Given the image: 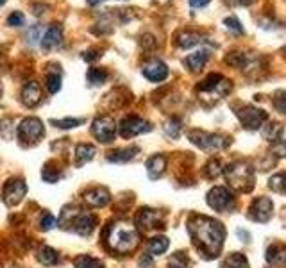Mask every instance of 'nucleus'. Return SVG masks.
Returning a JSON list of instances; mask_svg holds the SVG:
<instances>
[{"mask_svg":"<svg viewBox=\"0 0 286 268\" xmlns=\"http://www.w3.org/2000/svg\"><path fill=\"white\" fill-rule=\"evenodd\" d=\"M206 168H208V170H206V172H208V177L214 179V177H218V175H220V163L216 159L210 161Z\"/></svg>","mask_w":286,"mask_h":268,"instance_id":"obj_39","label":"nucleus"},{"mask_svg":"<svg viewBox=\"0 0 286 268\" xmlns=\"http://www.w3.org/2000/svg\"><path fill=\"white\" fill-rule=\"evenodd\" d=\"M238 120L241 122V125L249 131H256L259 129L265 122L268 120V115L267 111L263 109H258V107H252V106H243L240 107L236 111Z\"/></svg>","mask_w":286,"mask_h":268,"instance_id":"obj_6","label":"nucleus"},{"mask_svg":"<svg viewBox=\"0 0 286 268\" xmlns=\"http://www.w3.org/2000/svg\"><path fill=\"white\" fill-rule=\"evenodd\" d=\"M177 45L181 49H192L195 45H199L202 41L201 34L199 32H192V31H184L181 34H177Z\"/></svg>","mask_w":286,"mask_h":268,"instance_id":"obj_23","label":"nucleus"},{"mask_svg":"<svg viewBox=\"0 0 286 268\" xmlns=\"http://www.w3.org/2000/svg\"><path fill=\"white\" fill-rule=\"evenodd\" d=\"M225 179L236 192H250L254 186V172L247 163H231L225 166Z\"/></svg>","mask_w":286,"mask_h":268,"instance_id":"obj_3","label":"nucleus"},{"mask_svg":"<svg viewBox=\"0 0 286 268\" xmlns=\"http://www.w3.org/2000/svg\"><path fill=\"white\" fill-rule=\"evenodd\" d=\"M199 89H201L202 97L210 93V95H214L216 98H222L231 91V82H229L225 77L220 75V73H211V75H208L202 80V84Z\"/></svg>","mask_w":286,"mask_h":268,"instance_id":"obj_7","label":"nucleus"},{"mask_svg":"<svg viewBox=\"0 0 286 268\" xmlns=\"http://www.w3.org/2000/svg\"><path fill=\"white\" fill-rule=\"evenodd\" d=\"M142 73L152 82H161L168 75V67L159 59H150L142 67Z\"/></svg>","mask_w":286,"mask_h":268,"instance_id":"obj_13","label":"nucleus"},{"mask_svg":"<svg viewBox=\"0 0 286 268\" xmlns=\"http://www.w3.org/2000/svg\"><path fill=\"white\" fill-rule=\"evenodd\" d=\"M86 2H88V5H97L100 2H104V0H86Z\"/></svg>","mask_w":286,"mask_h":268,"instance_id":"obj_45","label":"nucleus"},{"mask_svg":"<svg viewBox=\"0 0 286 268\" xmlns=\"http://www.w3.org/2000/svg\"><path fill=\"white\" fill-rule=\"evenodd\" d=\"M208 58H210L208 50H197V52L190 54V56H188V58L184 59V65L188 67V70L199 71V70H201V68L206 65Z\"/></svg>","mask_w":286,"mask_h":268,"instance_id":"obj_19","label":"nucleus"},{"mask_svg":"<svg viewBox=\"0 0 286 268\" xmlns=\"http://www.w3.org/2000/svg\"><path fill=\"white\" fill-rule=\"evenodd\" d=\"M283 95H285V93H283V91H279V93H277V100H276V107H277V111H279V113H285V104H283V98H285V97H283Z\"/></svg>","mask_w":286,"mask_h":268,"instance_id":"obj_43","label":"nucleus"},{"mask_svg":"<svg viewBox=\"0 0 286 268\" xmlns=\"http://www.w3.org/2000/svg\"><path fill=\"white\" fill-rule=\"evenodd\" d=\"M168 245H170V241L166 236H156V238H152L150 243H148V252H150V256H161L166 252Z\"/></svg>","mask_w":286,"mask_h":268,"instance_id":"obj_25","label":"nucleus"},{"mask_svg":"<svg viewBox=\"0 0 286 268\" xmlns=\"http://www.w3.org/2000/svg\"><path fill=\"white\" fill-rule=\"evenodd\" d=\"M161 222H163V214L157 213V211H154V209H142L138 214L140 227L145 229V231L157 227V225H161Z\"/></svg>","mask_w":286,"mask_h":268,"instance_id":"obj_17","label":"nucleus"},{"mask_svg":"<svg viewBox=\"0 0 286 268\" xmlns=\"http://www.w3.org/2000/svg\"><path fill=\"white\" fill-rule=\"evenodd\" d=\"M75 268H104L102 261L100 259H95L91 256H79L73 263Z\"/></svg>","mask_w":286,"mask_h":268,"instance_id":"obj_29","label":"nucleus"},{"mask_svg":"<svg viewBox=\"0 0 286 268\" xmlns=\"http://www.w3.org/2000/svg\"><path fill=\"white\" fill-rule=\"evenodd\" d=\"M222 268H249V261L243 254L240 252H232L225 258Z\"/></svg>","mask_w":286,"mask_h":268,"instance_id":"obj_26","label":"nucleus"},{"mask_svg":"<svg viewBox=\"0 0 286 268\" xmlns=\"http://www.w3.org/2000/svg\"><path fill=\"white\" fill-rule=\"evenodd\" d=\"M58 225V220H56V216L50 213H45L43 216H41V229L43 231H50V229H54Z\"/></svg>","mask_w":286,"mask_h":268,"instance_id":"obj_36","label":"nucleus"},{"mask_svg":"<svg viewBox=\"0 0 286 268\" xmlns=\"http://www.w3.org/2000/svg\"><path fill=\"white\" fill-rule=\"evenodd\" d=\"M47 88H49L50 93H58L61 89V77L58 73H49L47 75Z\"/></svg>","mask_w":286,"mask_h":268,"instance_id":"obj_34","label":"nucleus"},{"mask_svg":"<svg viewBox=\"0 0 286 268\" xmlns=\"http://www.w3.org/2000/svg\"><path fill=\"white\" fill-rule=\"evenodd\" d=\"M140 152L138 147H131V148H118V150L109 152L107 161L111 163H125V161H131L136 154Z\"/></svg>","mask_w":286,"mask_h":268,"instance_id":"obj_22","label":"nucleus"},{"mask_svg":"<svg viewBox=\"0 0 286 268\" xmlns=\"http://www.w3.org/2000/svg\"><path fill=\"white\" fill-rule=\"evenodd\" d=\"M16 134H18V138L22 139L23 143H36V141H40V139L43 138V134H45L43 122H41L40 118H34V116H31V118H25L22 124L18 125Z\"/></svg>","mask_w":286,"mask_h":268,"instance_id":"obj_5","label":"nucleus"},{"mask_svg":"<svg viewBox=\"0 0 286 268\" xmlns=\"http://www.w3.org/2000/svg\"><path fill=\"white\" fill-rule=\"evenodd\" d=\"M166 166V161L163 156H152L150 159L147 161V174L150 179H157L163 175Z\"/></svg>","mask_w":286,"mask_h":268,"instance_id":"obj_21","label":"nucleus"},{"mask_svg":"<svg viewBox=\"0 0 286 268\" xmlns=\"http://www.w3.org/2000/svg\"><path fill=\"white\" fill-rule=\"evenodd\" d=\"M84 201L86 204L93 205V207H104L106 204H109L111 195H109V192H107L106 188H95V190L86 193Z\"/></svg>","mask_w":286,"mask_h":268,"instance_id":"obj_18","label":"nucleus"},{"mask_svg":"<svg viewBox=\"0 0 286 268\" xmlns=\"http://www.w3.org/2000/svg\"><path fill=\"white\" fill-rule=\"evenodd\" d=\"M41 177H43L45 183L54 184V183H58L61 175H59L58 168H54L52 165H45V166H43V170H41Z\"/></svg>","mask_w":286,"mask_h":268,"instance_id":"obj_31","label":"nucleus"},{"mask_svg":"<svg viewBox=\"0 0 286 268\" xmlns=\"http://www.w3.org/2000/svg\"><path fill=\"white\" fill-rule=\"evenodd\" d=\"M263 136L272 143H283L285 138V129L281 124H270L263 129Z\"/></svg>","mask_w":286,"mask_h":268,"instance_id":"obj_24","label":"nucleus"},{"mask_svg":"<svg viewBox=\"0 0 286 268\" xmlns=\"http://www.w3.org/2000/svg\"><path fill=\"white\" fill-rule=\"evenodd\" d=\"M188 231L192 234L193 243L202 254H206L208 258L218 256L223 245V238H225L222 223L210 216H195L188 223Z\"/></svg>","mask_w":286,"mask_h":268,"instance_id":"obj_1","label":"nucleus"},{"mask_svg":"<svg viewBox=\"0 0 286 268\" xmlns=\"http://www.w3.org/2000/svg\"><path fill=\"white\" fill-rule=\"evenodd\" d=\"M188 138L193 145L204 148V150H222L231 143V138L222 134H208L204 131H190Z\"/></svg>","mask_w":286,"mask_h":268,"instance_id":"obj_4","label":"nucleus"},{"mask_svg":"<svg viewBox=\"0 0 286 268\" xmlns=\"http://www.w3.org/2000/svg\"><path fill=\"white\" fill-rule=\"evenodd\" d=\"M91 133L93 136L102 143H109L115 139L116 134V124L111 116H98L93 120V125H91Z\"/></svg>","mask_w":286,"mask_h":268,"instance_id":"obj_9","label":"nucleus"},{"mask_svg":"<svg viewBox=\"0 0 286 268\" xmlns=\"http://www.w3.org/2000/svg\"><path fill=\"white\" fill-rule=\"evenodd\" d=\"M67 223L77 232V234H80V236H89V234L93 232L95 225H97V218H95V214L86 213V211L79 213V211L73 207V209H72L70 222H67ZM68 225H67V227H68Z\"/></svg>","mask_w":286,"mask_h":268,"instance_id":"obj_8","label":"nucleus"},{"mask_svg":"<svg viewBox=\"0 0 286 268\" xmlns=\"http://www.w3.org/2000/svg\"><path fill=\"white\" fill-rule=\"evenodd\" d=\"M211 0H190V5H193V7H204V5L210 4Z\"/></svg>","mask_w":286,"mask_h":268,"instance_id":"obj_44","label":"nucleus"},{"mask_svg":"<svg viewBox=\"0 0 286 268\" xmlns=\"http://www.w3.org/2000/svg\"><path fill=\"white\" fill-rule=\"evenodd\" d=\"M0 98H2V84H0Z\"/></svg>","mask_w":286,"mask_h":268,"instance_id":"obj_46","label":"nucleus"},{"mask_svg":"<svg viewBox=\"0 0 286 268\" xmlns=\"http://www.w3.org/2000/svg\"><path fill=\"white\" fill-rule=\"evenodd\" d=\"M168 268H188V259L181 254H175L174 258L170 259Z\"/></svg>","mask_w":286,"mask_h":268,"instance_id":"obj_37","label":"nucleus"},{"mask_svg":"<svg viewBox=\"0 0 286 268\" xmlns=\"http://www.w3.org/2000/svg\"><path fill=\"white\" fill-rule=\"evenodd\" d=\"M120 134L124 138H134L138 134L148 133L152 129V125L147 120H143L140 116H127L120 122Z\"/></svg>","mask_w":286,"mask_h":268,"instance_id":"obj_11","label":"nucleus"},{"mask_svg":"<svg viewBox=\"0 0 286 268\" xmlns=\"http://www.w3.org/2000/svg\"><path fill=\"white\" fill-rule=\"evenodd\" d=\"M268 186L272 188L276 193H285V175L283 174H277L274 175V177H270V181H268Z\"/></svg>","mask_w":286,"mask_h":268,"instance_id":"obj_33","label":"nucleus"},{"mask_svg":"<svg viewBox=\"0 0 286 268\" xmlns=\"http://www.w3.org/2000/svg\"><path fill=\"white\" fill-rule=\"evenodd\" d=\"M140 267H142V268H154V263H152L150 254H145L142 259H140Z\"/></svg>","mask_w":286,"mask_h":268,"instance_id":"obj_42","label":"nucleus"},{"mask_svg":"<svg viewBox=\"0 0 286 268\" xmlns=\"http://www.w3.org/2000/svg\"><path fill=\"white\" fill-rule=\"evenodd\" d=\"M95 154H97V148H95L93 145H89V143H80V145H77V148H75V165L77 166L84 165V163L93 159Z\"/></svg>","mask_w":286,"mask_h":268,"instance_id":"obj_20","label":"nucleus"},{"mask_svg":"<svg viewBox=\"0 0 286 268\" xmlns=\"http://www.w3.org/2000/svg\"><path fill=\"white\" fill-rule=\"evenodd\" d=\"M23 22H25V16H23L20 11H14V13H11L7 16V23L13 27H18V25H23Z\"/></svg>","mask_w":286,"mask_h":268,"instance_id":"obj_38","label":"nucleus"},{"mask_svg":"<svg viewBox=\"0 0 286 268\" xmlns=\"http://www.w3.org/2000/svg\"><path fill=\"white\" fill-rule=\"evenodd\" d=\"M267 261L270 265H283L285 261V249L281 245H272L267 250Z\"/></svg>","mask_w":286,"mask_h":268,"instance_id":"obj_27","label":"nucleus"},{"mask_svg":"<svg viewBox=\"0 0 286 268\" xmlns=\"http://www.w3.org/2000/svg\"><path fill=\"white\" fill-rule=\"evenodd\" d=\"M22 102L23 106L27 107H34L41 102V88L38 82L31 80V82H27L22 89Z\"/></svg>","mask_w":286,"mask_h":268,"instance_id":"obj_15","label":"nucleus"},{"mask_svg":"<svg viewBox=\"0 0 286 268\" xmlns=\"http://www.w3.org/2000/svg\"><path fill=\"white\" fill-rule=\"evenodd\" d=\"M38 259H40V263L43 265H56L59 261V256L58 252L54 249H50V247H43V249H40V254H38Z\"/></svg>","mask_w":286,"mask_h":268,"instance_id":"obj_28","label":"nucleus"},{"mask_svg":"<svg viewBox=\"0 0 286 268\" xmlns=\"http://www.w3.org/2000/svg\"><path fill=\"white\" fill-rule=\"evenodd\" d=\"M179 133H181V122L172 118L165 124V134L170 138H179Z\"/></svg>","mask_w":286,"mask_h":268,"instance_id":"obj_32","label":"nucleus"},{"mask_svg":"<svg viewBox=\"0 0 286 268\" xmlns=\"http://www.w3.org/2000/svg\"><path fill=\"white\" fill-rule=\"evenodd\" d=\"M100 58V52L98 50H84L82 52V59L84 61H95V59Z\"/></svg>","mask_w":286,"mask_h":268,"instance_id":"obj_41","label":"nucleus"},{"mask_svg":"<svg viewBox=\"0 0 286 268\" xmlns=\"http://www.w3.org/2000/svg\"><path fill=\"white\" fill-rule=\"evenodd\" d=\"M61 43H63V29L59 25H50L47 29V32L41 36V47L45 50L61 47Z\"/></svg>","mask_w":286,"mask_h":268,"instance_id":"obj_16","label":"nucleus"},{"mask_svg":"<svg viewBox=\"0 0 286 268\" xmlns=\"http://www.w3.org/2000/svg\"><path fill=\"white\" fill-rule=\"evenodd\" d=\"M52 124L59 129H73L77 125L82 124V120H77V118H65V120H52Z\"/></svg>","mask_w":286,"mask_h":268,"instance_id":"obj_35","label":"nucleus"},{"mask_svg":"<svg viewBox=\"0 0 286 268\" xmlns=\"http://www.w3.org/2000/svg\"><path fill=\"white\" fill-rule=\"evenodd\" d=\"M2 4H5V0H0V5H2Z\"/></svg>","mask_w":286,"mask_h":268,"instance_id":"obj_47","label":"nucleus"},{"mask_svg":"<svg viewBox=\"0 0 286 268\" xmlns=\"http://www.w3.org/2000/svg\"><path fill=\"white\" fill-rule=\"evenodd\" d=\"M208 204L214 211H229L234 207V199L227 188L216 186L208 193Z\"/></svg>","mask_w":286,"mask_h":268,"instance_id":"obj_10","label":"nucleus"},{"mask_svg":"<svg viewBox=\"0 0 286 268\" xmlns=\"http://www.w3.org/2000/svg\"><path fill=\"white\" fill-rule=\"evenodd\" d=\"M274 214V204L270 199L261 197L258 201H254L252 207H250V218L256 222H268Z\"/></svg>","mask_w":286,"mask_h":268,"instance_id":"obj_14","label":"nucleus"},{"mask_svg":"<svg viewBox=\"0 0 286 268\" xmlns=\"http://www.w3.org/2000/svg\"><path fill=\"white\" fill-rule=\"evenodd\" d=\"M223 23L227 25V29L234 31V32H236V34H241V32H243V27H241V23L238 22V20H236V18H234V16L225 18V20H223Z\"/></svg>","mask_w":286,"mask_h":268,"instance_id":"obj_40","label":"nucleus"},{"mask_svg":"<svg viewBox=\"0 0 286 268\" xmlns=\"http://www.w3.org/2000/svg\"><path fill=\"white\" fill-rule=\"evenodd\" d=\"M27 193V184L22 179H11L4 188V202L7 205H16L22 202Z\"/></svg>","mask_w":286,"mask_h":268,"instance_id":"obj_12","label":"nucleus"},{"mask_svg":"<svg viewBox=\"0 0 286 268\" xmlns=\"http://www.w3.org/2000/svg\"><path fill=\"white\" fill-rule=\"evenodd\" d=\"M88 80L93 86H100L107 80V71L102 68H89L88 70Z\"/></svg>","mask_w":286,"mask_h":268,"instance_id":"obj_30","label":"nucleus"},{"mask_svg":"<svg viewBox=\"0 0 286 268\" xmlns=\"http://www.w3.org/2000/svg\"><path fill=\"white\" fill-rule=\"evenodd\" d=\"M140 243V234L134 229V225L127 222H116L111 225L107 232V245L109 249L118 252V254H127L133 252Z\"/></svg>","mask_w":286,"mask_h":268,"instance_id":"obj_2","label":"nucleus"}]
</instances>
